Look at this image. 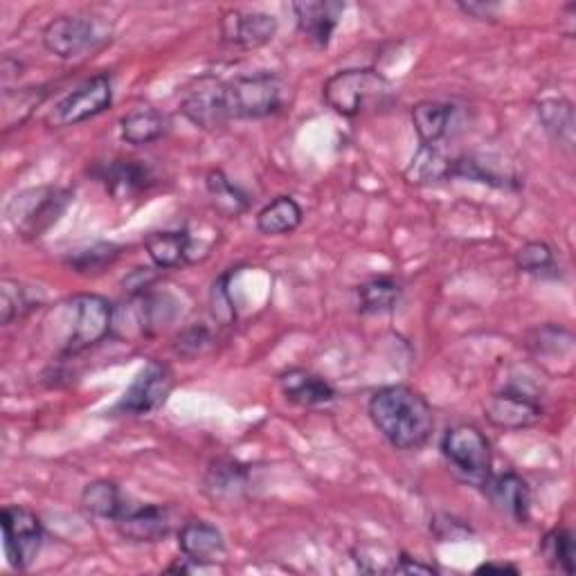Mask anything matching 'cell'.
<instances>
[{"label":"cell","instance_id":"10","mask_svg":"<svg viewBox=\"0 0 576 576\" xmlns=\"http://www.w3.org/2000/svg\"><path fill=\"white\" fill-rule=\"evenodd\" d=\"M171 388H173V376L169 367L151 360L136 374L133 383L118 404V413H125L131 417L151 415L165 406L167 397L171 395Z\"/></svg>","mask_w":576,"mask_h":576},{"label":"cell","instance_id":"13","mask_svg":"<svg viewBox=\"0 0 576 576\" xmlns=\"http://www.w3.org/2000/svg\"><path fill=\"white\" fill-rule=\"evenodd\" d=\"M291 10L305 39L325 50L342 19L345 3H338V0H302V3H294Z\"/></svg>","mask_w":576,"mask_h":576},{"label":"cell","instance_id":"40","mask_svg":"<svg viewBox=\"0 0 576 576\" xmlns=\"http://www.w3.org/2000/svg\"><path fill=\"white\" fill-rule=\"evenodd\" d=\"M576 6H567L565 10H563V19H558V23H560V32L565 34V37H574V32H576Z\"/></svg>","mask_w":576,"mask_h":576},{"label":"cell","instance_id":"38","mask_svg":"<svg viewBox=\"0 0 576 576\" xmlns=\"http://www.w3.org/2000/svg\"><path fill=\"white\" fill-rule=\"evenodd\" d=\"M457 8L466 17H473V19H479V21L494 19L498 14V10H500V6H496V3H457Z\"/></svg>","mask_w":576,"mask_h":576},{"label":"cell","instance_id":"18","mask_svg":"<svg viewBox=\"0 0 576 576\" xmlns=\"http://www.w3.org/2000/svg\"><path fill=\"white\" fill-rule=\"evenodd\" d=\"M279 390L288 401L302 408L327 406L336 399V390L331 388V383L307 369H288L286 374H281Z\"/></svg>","mask_w":576,"mask_h":576},{"label":"cell","instance_id":"16","mask_svg":"<svg viewBox=\"0 0 576 576\" xmlns=\"http://www.w3.org/2000/svg\"><path fill=\"white\" fill-rule=\"evenodd\" d=\"M487 496L491 500V505L507 518L516 520V523H527L529 520V512H532V491L525 479L514 473H500V475H491L487 479Z\"/></svg>","mask_w":576,"mask_h":576},{"label":"cell","instance_id":"2","mask_svg":"<svg viewBox=\"0 0 576 576\" xmlns=\"http://www.w3.org/2000/svg\"><path fill=\"white\" fill-rule=\"evenodd\" d=\"M217 102L224 125L230 120H261L281 111L286 86L272 72H255L217 83Z\"/></svg>","mask_w":576,"mask_h":576},{"label":"cell","instance_id":"17","mask_svg":"<svg viewBox=\"0 0 576 576\" xmlns=\"http://www.w3.org/2000/svg\"><path fill=\"white\" fill-rule=\"evenodd\" d=\"M98 176L116 199H133L156 185L153 169L142 160H111Z\"/></svg>","mask_w":576,"mask_h":576},{"label":"cell","instance_id":"27","mask_svg":"<svg viewBox=\"0 0 576 576\" xmlns=\"http://www.w3.org/2000/svg\"><path fill=\"white\" fill-rule=\"evenodd\" d=\"M206 187H208V197H210L215 210L226 217H239L250 206L246 191L232 178H228L221 169H212L208 173Z\"/></svg>","mask_w":576,"mask_h":576},{"label":"cell","instance_id":"23","mask_svg":"<svg viewBox=\"0 0 576 576\" xmlns=\"http://www.w3.org/2000/svg\"><path fill=\"white\" fill-rule=\"evenodd\" d=\"M167 118L153 107H138L120 120V136L129 145H151L167 133Z\"/></svg>","mask_w":576,"mask_h":576},{"label":"cell","instance_id":"21","mask_svg":"<svg viewBox=\"0 0 576 576\" xmlns=\"http://www.w3.org/2000/svg\"><path fill=\"white\" fill-rule=\"evenodd\" d=\"M404 288L393 277H374L356 288V307L363 316L390 314L401 302Z\"/></svg>","mask_w":576,"mask_h":576},{"label":"cell","instance_id":"28","mask_svg":"<svg viewBox=\"0 0 576 576\" xmlns=\"http://www.w3.org/2000/svg\"><path fill=\"white\" fill-rule=\"evenodd\" d=\"M450 160L437 149V145H421L406 167L404 176L410 185H430L448 178Z\"/></svg>","mask_w":576,"mask_h":576},{"label":"cell","instance_id":"19","mask_svg":"<svg viewBox=\"0 0 576 576\" xmlns=\"http://www.w3.org/2000/svg\"><path fill=\"white\" fill-rule=\"evenodd\" d=\"M203 489L212 503H239L248 489V470L235 459H217L206 473Z\"/></svg>","mask_w":576,"mask_h":576},{"label":"cell","instance_id":"37","mask_svg":"<svg viewBox=\"0 0 576 576\" xmlns=\"http://www.w3.org/2000/svg\"><path fill=\"white\" fill-rule=\"evenodd\" d=\"M393 572H397V574H435L437 569L433 565H428V563L415 560L408 554H399L395 565H393Z\"/></svg>","mask_w":576,"mask_h":576},{"label":"cell","instance_id":"15","mask_svg":"<svg viewBox=\"0 0 576 576\" xmlns=\"http://www.w3.org/2000/svg\"><path fill=\"white\" fill-rule=\"evenodd\" d=\"M178 547L182 556L195 563L197 567L212 565L226 556V538L224 534L206 523V520H189L178 532Z\"/></svg>","mask_w":576,"mask_h":576},{"label":"cell","instance_id":"29","mask_svg":"<svg viewBox=\"0 0 576 576\" xmlns=\"http://www.w3.org/2000/svg\"><path fill=\"white\" fill-rule=\"evenodd\" d=\"M543 129L560 145H574V109L567 100H543L536 109Z\"/></svg>","mask_w":576,"mask_h":576},{"label":"cell","instance_id":"39","mask_svg":"<svg viewBox=\"0 0 576 576\" xmlns=\"http://www.w3.org/2000/svg\"><path fill=\"white\" fill-rule=\"evenodd\" d=\"M475 574H518V567L512 563H483Z\"/></svg>","mask_w":576,"mask_h":576},{"label":"cell","instance_id":"34","mask_svg":"<svg viewBox=\"0 0 576 576\" xmlns=\"http://www.w3.org/2000/svg\"><path fill=\"white\" fill-rule=\"evenodd\" d=\"M122 255V248L116 244H95L86 250H77L66 259V264L81 275H95L102 272L107 266H111Z\"/></svg>","mask_w":576,"mask_h":576},{"label":"cell","instance_id":"5","mask_svg":"<svg viewBox=\"0 0 576 576\" xmlns=\"http://www.w3.org/2000/svg\"><path fill=\"white\" fill-rule=\"evenodd\" d=\"M70 203V191L61 187H32L17 195L6 215L12 228L23 239H39L46 230H50L59 217L66 212Z\"/></svg>","mask_w":576,"mask_h":576},{"label":"cell","instance_id":"20","mask_svg":"<svg viewBox=\"0 0 576 576\" xmlns=\"http://www.w3.org/2000/svg\"><path fill=\"white\" fill-rule=\"evenodd\" d=\"M145 248L151 257V261L160 270L180 268L189 264L191 252H195V239L187 230H156L145 237Z\"/></svg>","mask_w":576,"mask_h":576},{"label":"cell","instance_id":"7","mask_svg":"<svg viewBox=\"0 0 576 576\" xmlns=\"http://www.w3.org/2000/svg\"><path fill=\"white\" fill-rule=\"evenodd\" d=\"M111 43V28L92 17H59L43 30V46L59 59H79Z\"/></svg>","mask_w":576,"mask_h":576},{"label":"cell","instance_id":"33","mask_svg":"<svg viewBox=\"0 0 576 576\" xmlns=\"http://www.w3.org/2000/svg\"><path fill=\"white\" fill-rule=\"evenodd\" d=\"M516 266L520 272L534 277H558V264L554 250L543 241H529L516 252Z\"/></svg>","mask_w":576,"mask_h":576},{"label":"cell","instance_id":"24","mask_svg":"<svg viewBox=\"0 0 576 576\" xmlns=\"http://www.w3.org/2000/svg\"><path fill=\"white\" fill-rule=\"evenodd\" d=\"M455 109L446 102L424 100L413 107V127L421 145H437L450 129Z\"/></svg>","mask_w":576,"mask_h":576},{"label":"cell","instance_id":"6","mask_svg":"<svg viewBox=\"0 0 576 576\" xmlns=\"http://www.w3.org/2000/svg\"><path fill=\"white\" fill-rule=\"evenodd\" d=\"M116 307L102 296H75L66 302V322L70 325L63 340V354H81L113 334Z\"/></svg>","mask_w":576,"mask_h":576},{"label":"cell","instance_id":"14","mask_svg":"<svg viewBox=\"0 0 576 576\" xmlns=\"http://www.w3.org/2000/svg\"><path fill=\"white\" fill-rule=\"evenodd\" d=\"M277 34V19L266 12H226L221 19V39L244 50H257Z\"/></svg>","mask_w":576,"mask_h":576},{"label":"cell","instance_id":"11","mask_svg":"<svg viewBox=\"0 0 576 576\" xmlns=\"http://www.w3.org/2000/svg\"><path fill=\"white\" fill-rule=\"evenodd\" d=\"M485 417L503 430H523L532 428L543 419V406L536 397L518 390L507 388L496 393L485 404Z\"/></svg>","mask_w":576,"mask_h":576},{"label":"cell","instance_id":"31","mask_svg":"<svg viewBox=\"0 0 576 576\" xmlns=\"http://www.w3.org/2000/svg\"><path fill=\"white\" fill-rule=\"evenodd\" d=\"M540 554L545 558V563L560 574H574V556H576V547H574V534L569 529H552L543 543H540Z\"/></svg>","mask_w":576,"mask_h":576},{"label":"cell","instance_id":"32","mask_svg":"<svg viewBox=\"0 0 576 576\" xmlns=\"http://www.w3.org/2000/svg\"><path fill=\"white\" fill-rule=\"evenodd\" d=\"M48 98V90L46 88H23L19 92L6 90L3 92V122L6 129L12 127H21L32 111Z\"/></svg>","mask_w":576,"mask_h":576},{"label":"cell","instance_id":"3","mask_svg":"<svg viewBox=\"0 0 576 576\" xmlns=\"http://www.w3.org/2000/svg\"><path fill=\"white\" fill-rule=\"evenodd\" d=\"M322 98L338 116L358 118L386 107L393 100V86L374 68H349L325 81Z\"/></svg>","mask_w":576,"mask_h":576},{"label":"cell","instance_id":"9","mask_svg":"<svg viewBox=\"0 0 576 576\" xmlns=\"http://www.w3.org/2000/svg\"><path fill=\"white\" fill-rule=\"evenodd\" d=\"M0 525H3L6 554L14 569H28L43 545V525L39 516L26 507H6L0 514Z\"/></svg>","mask_w":576,"mask_h":576},{"label":"cell","instance_id":"30","mask_svg":"<svg viewBox=\"0 0 576 576\" xmlns=\"http://www.w3.org/2000/svg\"><path fill=\"white\" fill-rule=\"evenodd\" d=\"M39 302L30 296V288L17 279L0 281V322L12 325L34 311Z\"/></svg>","mask_w":576,"mask_h":576},{"label":"cell","instance_id":"25","mask_svg":"<svg viewBox=\"0 0 576 576\" xmlns=\"http://www.w3.org/2000/svg\"><path fill=\"white\" fill-rule=\"evenodd\" d=\"M302 208L294 197H277L257 215V230L266 237L288 235L300 228Z\"/></svg>","mask_w":576,"mask_h":576},{"label":"cell","instance_id":"4","mask_svg":"<svg viewBox=\"0 0 576 576\" xmlns=\"http://www.w3.org/2000/svg\"><path fill=\"white\" fill-rule=\"evenodd\" d=\"M441 455L459 483L468 487H485L491 477V444L483 430L470 424H459L444 433Z\"/></svg>","mask_w":576,"mask_h":576},{"label":"cell","instance_id":"26","mask_svg":"<svg viewBox=\"0 0 576 576\" xmlns=\"http://www.w3.org/2000/svg\"><path fill=\"white\" fill-rule=\"evenodd\" d=\"M182 116L197 125L199 129L212 131L224 127L221 113H219V102H217V83H203L197 90H191L180 105Z\"/></svg>","mask_w":576,"mask_h":576},{"label":"cell","instance_id":"35","mask_svg":"<svg viewBox=\"0 0 576 576\" xmlns=\"http://www.w3.org/2000/svg\"><path fill=\"white\" fill-rule=\"evenodd\" d=\"M217 338L210 327L206 325H189L185 327L176 340H173V351L182 358H199L208 354L215 347Z\"/></svg>","mask_w":576,"mask_h":576},{"label":"cell","instance_id":"22","mask_svg":"<svg viewBox=\"0 0 576 576\" xmlns=\"http://www.w3.org/2000/svg\"><path fill=\"white\" fill-rule=\"evenodd\" d=\"M81 507L90 516L105 520H118L129 509L120 487L111 479H95V483L86 485L81 491Z\"/></svg>","mask_w":576,"mask_h":576},{"label":"cell","instance_id":"8","mask_svg":"<svg viewBox=\"0 0 576 576\" xmlns=\"http://www.w3.org/2000/svg\"><path fill=\"white\" fill-rule=\"evenodd\" d=\"M113 105V81L109 75H95L81 86H77L72 92L52 109L48 116V125L63 129L81 125L90 118H98Z\"/></svg>","mask_w":576,"mask_h":576},{"label":"cell","instance_id":"1","mask_svg":"<svg viewBox=\"0 0 576 576\" xmlns=\"http://www.w3.org/2000/svg\"><path fill=\"white\" fill-rule=\"evenodd\" d=\"M367 415L378 435L397 450L424 448L435 430L430 404L408 386H388L371 395Z\"/></svg>","mask_w":576,"mask_h":576},{"label":"cell","instance_id":"36","mask_svg":"<svg viewBox=\"0 0 576 576\" xmlns=\"http://www.w3.org/2000/svg\"><path fill=\"white\" fill-rule=\"evenodd\" d=\"M430 529L437 534V538H441L444 543H457L464 536L470 534V527L464 525L461 520H455L453 516H439L433 520Z\"/></svg>","mask_w":576,"mask_h":576},{"label":"cell","instance_id":"12","mask_svg":"<svg viewBox=\"0 0 576 576\" xmlns=\"http://www.w3.org/2000/svg\"><path fill=\"white\" fill-rule=\"evenodd\" d=\"M176 525V514L167 505H142L138 509H127L116 527L122 538L131 543H160L165 540Z\"/></svg>","mask_w":576,"mask_h":576}]
</instances>
